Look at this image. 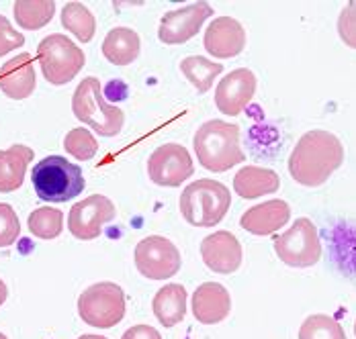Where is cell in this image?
<instances>
[{"label":"cell","mask_w":356,"mask_h":339,"mask_svg":"<svg viewBox=\"0 0 356 339\" xmlns=\"http://www.w3.org/2000/svg\"><path fill=\"white\" fill-rule=\"evenodd\" d=\"M344 164V145L330 131L314 129L297 141L289 156V174L301 184L316 188L327 182V178Z\"/></svg>","instance_id":"6da1fadb"},{"label":"cell","mask_w":356,"mask_h":339,"mask_svg":"<svg viewBox=\"0 0 356 339\" xmlns=\"http://www.w3.org/2000/svg\"><path fill=\"white\" fill-rule=\"evenodd\" d=\"M240 125L221 119H211L203 123L193 139L195 156L199 164L209 172H227L246 160L240 143Z\"/></svg>","instance_id":"7a4b0ae2"},{"label":"cell","mask_w":356,"mask_h":339,"mask_svg":"<svg viewBox=\"0 0 356 339\" xmlns=\"http://www.w3.org/2000/svg\"><path fill=\"white\" fill-rule=\"evenodd\" d=\"M72 113L80 123L101 137L119 135L125 125V113L117 104H108L103 99L101 80L95 76L80 80L76 86L72 94Z\"/></svg>","instance_id":"3957f363"},{"label":"cell","mask_w":356,"mask_h":339,"mask_svg":"<svg viewBox=\"0 0 356 339\" xmlns=\"http://www.w3.org/2000/svg\"><path fill=\"white\" fill-rule=\"evenodd\" d=\"M178 206H180V215L188 225L213 227L225 219L232 206V192L227 190L225 184L217 180L201 178L182 190Z\"/></svg>","instance_id":"277c9868"},{"label":"cell","mask_w":356,"mask_h":339,"mask_svg":"<svg viewBox=\"0 0 356 339\" xmlns=\"http://www.w3.org/2000/svg\"><path fill=\"white\" fill-rule=\"evenodd\" d=\"M31 182L37 197L45 203H68L86 186L80 166L62 156L39 160L31 170Z\"/></svg>","instance_id":"5b68a950"},{"label":"cell","mask_w":356,"mask_h":339,"mask_svg":"<svg viewBox=\"0 0 356 339\" xmlns=\"http://www.w3.org/2000/svg\"><path fill=\"white\" fill-rule=\"evenodd\" d=\"M37 62L43 78L54 86L72 82L86 64V56L80 45L62 33L43 37L37 45Z\"/></svg>","instance_id":"8992f818"},{"label":"cell","mask_w":356,"mask_h":339,"mask_svg":"<svg viewBox=\"0 0 356 339\" xmlns=\"http://www.w3.org/2000/svg\"><path fill=\"white\" fill-rule=\"evenodd\" d=\"M125 292L115 282H97L78 297L80 319L97 329H113L125 317Z\"/></svg>","instance_id":"52a82bcc"},{"label":"cell","mask_w":356,"mask_h":339,"mask_svg":"<svg viewBox=\"0 0 356 339\" xmlns=\"http://www.w3.org/2000/svg\"><path fill=\"white\" fill-rule=\"evenodd\" d=\"M279 260L291 268H309L321 260V241L314 221L299 217L283 235L275 238Z\"/></svg>","instance_id":"ba28073f"},{"label":"cell","mask_w":356,"mask_h":339,"mask_svg":"<svg viewBox=\"0 0 356 339\" xmlns=\"http://www.w3.org/2000/svg\"><path fill=\"white\" fill-rule=\"evenodd\" d=\"M136 268L147 280H168L178 274L182 258L178 247L168 238L147 235L143 238L134 251Z\"/></svg>","instance_id":"9c48e42d"},{"label":"cell","mask_w":356,"mask_h":339,"mask_svg":"<svg viewBox=\"0 0 356 339\" xmlns=\"http://www.w3.org/2000/svg\"><path fill=\"white\" fill-rule=\"evenodd\" d=\"M195 174V164L188 149L180 143H164L156 147L147 160V176L154 184L177 188Z\"/></svg>","instance_id":"30bf717a"},{"label":"cell","mask_w":356,"mask_h":339,"mask_svg":"<svg viewBox=\"0 0 356 339\" xmlns=\"http://www.w3.org/2000/svg\"><path fill=\"white\" fill-rule=\"evenodd\" d=\"M117 208L105 195H90L76 203L68 215V231L80 241H92L103 233V227L113 221Z\"/></svg>","instance_id":"8fae6325"},{"label":"cell","mask_w":356,"mask_h":339,"mask_svg":"<svg viewBox=\"0 0 356 339\" xmlns=\"http://www.w3.org/2000/svg\"><path fill=\"white\" fill-rule=\"evenodd\" d=\"M213 6L207 2H193L177 10H168L160 19L158 39L164 45H182L201 31L203 23L211 19Z\"/></svg>","instance_id":"7c38bea8"},{"label":"cell","mask_w":356,"mask_h":339,"mask_svg":"<svg viewBox=\"0 0 356 339\" xmlns=\"http://www.w3.org/2000/svg\"><path fill=\"white\" fill-rule=\"evenodd\" d=\"M258 80L248 68L232 69L215 88V104L217 110L227 117H238L248 106L256 94Z\"/></svg>","instance_id":"4fadbf2b"},{"label":"cell","mask_w":356,"mask_h":339,"mask_svg":"<svg viewBox=\"0 0 356 339\" xmlns=\"http://www.w3.org/2000/svg\"><path fill=\"white\" fill-rule=\"evenodd\" d=\"M203 45L217 60L236 58L246 49V29L234 17H217L205 29Z\"/></svg>","instance_id":"5bb4252c"},{"label":"cell","mask_w":356,"mask_h":339,"mask_svg":"<svg viewBox=\"0 0 356 339\" xmlns=\"http://www.w3.org/2000/svg\"><path fill=\"white\" fill-rule=\"evenodd\" d=\"M203 264L215 274H234L240 270L244 249L238 238L229 231H215L201 241Z\"/></svg>","instance_id":"9a60e30c"},{"label":"cell","mask_w":356,"mask_h":339,"mask_svg":"<svg viewBox=\"0 0 356 339\" xmlns=\"http://www.w3.org/2000/svg\"><path fill=\"white\" fill-rule=\"evenodd\" d=\"M37 76L31 53L23 51L0 66V90L10 101H25L35 92Z\"/></svg>","instance_id":"2e32d148"},{"label":"cell","mask_w":356,"mask_h":339,"mask_svg":"<svg viewBox=\"0 0 356 339\" xmlns=\"http://www.w3.org/2000/svg\"><path fill=\"white\" fill-rule=\"evenodd\" d=\"M193 315L203 325H217L232 311L229 290L219 282H203L193 295Z\"/></svg>","instance_id":"e0dca14e"},{"label":"cell","mask_w":356,"mask_h":339,"mask_svg":"<svg viewBox=\"0 0 356 339\" xmlns=\"http://www.w3.org/2000/svg\"><path fill=\"white\" fill-rule=\"evenodd\" d=\"M289 219H291V206L281 199H273V201L250 206L242 215L240 225L252 235L266 238V235L277 233L281 227H285Z\"/></svg>","instance_id":"ac0fdd59"},{"label":"cell","mask_w":356,"mask_h":339,"mask_svg":"<svg viewBox=\"0 0 356 339\" xmlns=\"http://www.w3.org/2000/svg\"><path fill=\"white\" fill-rule=\"evenodd\" d=\"M33 158L35 151L29 145L15 143L8 149H0V192H15L23 186Z\"/></svg>","instance_id":"d6986e66"},{"label":"cell","mask_w":356,"mask_h":339,"mask_svg":"<svg viewBox=\"0 0 356 339\" xmlns=\"http://www.w3.org/2000/svg\"><path fill=\"white\" fill-rule=\"evenodd\" d=\"M281 188V178L275 170L260 166H244L234 176V190L242 199H260L264 195H273Z\"/></svg>","instance_id":"ffe728a7"},{"label":"cell","mask_w":356,"mask_h":339,"mask_svg":"<svg viewBox=\"0 0 356 339\" xmlns=\"http://www.w3.org/2000/svg\"><path fill=\"white\" fill-rule=\"evenodd\" d=\"M142 39L129 27L111 29L103 41V56L113 66H129L140 58Z\"/></svg>","instance_id":"44dd1931"},{"label":"cell","mask_w":356,"mask_h":339,"mask_svg":"<svg viewBox=\"0 0 356 339\" xmlns=\"http://www.w3.org/2000/svg\"><path fill=\"white\" fill-rule=\"evenodd\" d=\"M152 308H154L156 319L166 329L182 323L184 315H186V288L182 284H177V282L162 286L154 295Z\"/></svg>","instance_id":"7402d4cb"},{"label":"cell","mask_w":356,"mask_h":339,"mask_svg":"<svg viewBox=\"0 0 356 339\" xmlns=\"http://www.w3.org/2000/svg\"><path fill=\"white\" fill-rule=\"evenodd\" d=\"M13 15L21 29L39 31L47 23H51L56 15V2L54 0H17L13 6Z\"/></svg>","instance_id":"603a6c76"},{"label":"cell","mask_w":356,"mask_h":339,"mask_svg":"<svg viewBox=\"0 0 356 339\" xmlns=\"http://www.w3.org/2000/svg\"><path fill=\"white\" fill-rule=\"evenodd\" d=\"M180 72L188 80V84L199 92L205 94L211 90L215 78L223 72V66L219 62H211L203 56H188L180 62Z\"/></svg>","instance_id":"cb8c5ba5"},{"label":"cell","mask_w":356,"mask_h":339,"mask_svg":"<svg viewBox=\"0 0 356 339\" xmlns=\"http://www.w3.org/2000/svg\"><path fill=\"white\" fill-rule=\"evenodd\" d=\"M60 19H62V27L70 31L80 43H90L97 33V19L82 2H68Z\"/></svg>","instance_id":"d4e9b609"},{"label":"cell","mask_w":356,"mask_h":339,"mask_svg":"<svg viewBox=\"0 0 356 339\" xmlns=\"http://www.w3.org/2000/svg\"><path fill=\"white\" fill-rule=\"evenodd\" d=\"M27 227H29V233L37 239L49 241V239L60 238V233L64 231V213L51 206L35 208L27 219Z\"/></svg>","instance_id":"484cf974"},{"label":"cell","mask_w":356,"mask_h":339,"mask_svg":"<svg viewBox=\"0 0 356 339\" xmlns=\"http://www.w3.org/2000/svg\"><path fill=\"white\" fill-rule=\"evenodd\" d=\"M299 339H348L342 325L330 315H312L303 321L299 329Z\"/></svg>","instance_id":"4316f807"},{"label":"cell","mask_w":356,"mask_h":339,"mask_svg":"<svg viewBox=\"0 0 356 339\" xmlns=\"http://www.w3.org/2000/svg\"><path fill=\"white\" fill-rule=\"evenodd\" d=\"M64 149L74 160L88 162L99 154V141L86 127H76L64 137Z\"/></svg>","instance_id":"83f0119b"},{"label":"cell","mask_w":356,"mask_h":339,"mask_svg":"<svg viewBox=\"0 0 356 339\" xmlns=\"http://www.w3.org/2000/svg\"><path fill=\"white\" fill-rule=\"evenodd\" d=\"M21 235V221L8 203H0V247H10Z\"/></svg>","instance_id":"f1b7e54d"},{"label":"cell","mask_w":356,"mask_h":339,"mask_svg":"<svg viewBox=\"0 0 356 339\" xmlns=\"http://www.w3.org/2000/svg\"><path fill=\"white\" fill-rule=\"evenodd\" d=\"M338 35L344 45L356 49V0L348 2L338 17Z\"/></svg>","instance_id":"f546056e"},{"label":"cell","mask_w":356,"mask_h":339,"mask_svg":"<svg viewBox=\"0 0 356 339\" xmlns=\"http://www.w3.org/2000/svg\"><path fill=\"white\" fill-rule=\"evenodd\" d=\"M25 45V35L13 29L10 21L0 15V58L23 47Z\"/></svg>","instance_id":"4dcf8cb0"},{"label":"cell","mask_w":356,"mask_h":339,"mask_svg":"<svg viewBox=\"0 0 356 339\" xmlns=\"http://www.w3.org/2000/svg\"><path fill=\"white\" fill-rule=\"evenodd\" d=\"M121 339H162V336L152 325H134L123 333Z\"/></svg>","instance_id":"1f68e13d"},{"label":"cell","mask_w":356,"mask_h":339,"mask_svg":"<svg viewBox=\"0 0 356 339\" xmlns=\"http://www.w3.org/2000/svg\"><path fill=\"white\" fill-rule=\"evenodd\" d=\"M8 299V288H6V284H4V280L0 278V306L4 305V301Z\"/></svg>","instance_id":"d6a6232c"},{"label":"cell","mask_w":356,"mask_h":339,"mask_svg":"<svg viewBox=\"0 0 356 339\" xmlns=\"http://www.w3.org/2000/svg\"><path fill=\"white\" fill-rule=\"evenodd\" d=\"M78 339H108L105 336H95V333H86V336H80Z\"/></svg>","instance_id":"836d02e7"},{"label":"cell","mask_w":356,"mask_h":339,"mask_svg":"<svg viewBox=\"0 0 356 339\" xmlns=\"http://www.w3.org/2000/svg\"><path fill=\"white\" fill-rule=\"evenodd\" d=\"M0 339H8V338H6V336H4V333H0Z\"/></svg>","instance_id":"e575fe53"},{"label":"cell","mask_w":356,"mask_h":339,"mask_svg":"<svg viewBox=\"0 0 356 339\" xmlns=\"http://www.w3.org/2000/svg\"><path fill=\"white\" fill-rule=\"evenodd\" d=\"M355 336H356V321H355Z\"/></svg>","instance_id":"d590c367"}]
</instances>
